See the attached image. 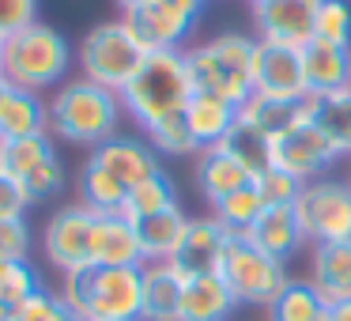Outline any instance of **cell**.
Instances as JSON below:
<instances>
[{"label": "cell", "mask_w": 351, "mask_h": 321, "mask_svg": "<svg viewBox=\"0 0 351 321\" xmlns=\"http://www.w3.org/2000/svg\"><path fill=\"white\" fill-rule=\"evenodd\" d=\"M193 95H197V87L189 76L185 49H159V54H147L140 72L129 80V87L121 91V106L147 132L167 117L185 114Z\"/></svg>", "instance_id": "6da1fadb"}, {"label": "cell", "mask_w": 351, "mask_h": 321, "mask_svg": "<svg viewBox=\"0 0 351 321\" xmlns=\"http://www.w3.org/2000/svg\"><path fill=\"white\" fill-rule=\"evenodd\" d=\"M121 95L106 91V87L91 84V80H69L53 91L49 99V132L61 136L64 144L76 147H99L117 136L121 125Z\"/></svg>", "instance_id": "7a4b0ae2"}, {"label": "cell", "mask_w": 351, "mask_h": 321, "mask_svg": "<svg viewBox=\"0 0 351 321\" xmlns=\"http://www.w3.org/2000/svg\"><path fill=\"white\" fill-rule=\"evenodd\" d=\"M61 298L87 321H140L144 313V265L87 268L64 276Z\"/></svg>", "instance_id": "3957f363"}, {"label": "cell", "mask_w": 351, "mask_h": 321, "mask_svg": "<svg viewBox=\"0 0 351 321\" xmlns=\"http://www.w3.org/2000/svg\"><path fill=\"white\" fill-rule=\"evenodd\" d=\"M69 69H72L69 38L61 31H53L49 23H42V19L0 42V76L12 87L42 95L49 87H61Z\"/></svg>", "instance_id": "277c9868"}, {"label": "cell", "mask_w": 351, "mask_h": 321, "mask_svg": "<svg viewBox=\"0 0 351 321\" xmlns=\"http://www.w3.org/2000/svg\"><path fill=\"white\" fill-rule=\"evenodd\" d=\"M253 46H257V38L227 31L185 49L193 87L200 95H215V99L242 106L253 95Z\"/></svg>", "instance_id": "5b68a950"}, {"label": "cell", "mask_w": 351, "mask_h": 321, "mask_svg": "<svg viewBox=\"0 0 351 321\" xmlns=\"http://www.w3.org/2000/svg\"><path fill=\"white\" fill-rule=\"evenodd\" d=\"M147 49L132 38L125 19H106V23L91 27L80 42V72L84 80L106 87V91L121 95L129 80L140 72Z\"/></svg>", "instance_id": "8992f818"}, {"label": "cell", "mask_w": 351, "mask_h": 321, "mask_svg": "<svg viewBox=\"0 0 351 321\" xmlns=\"http://www.w3.org/2000/svg\"><path fill=\"white\" fill-rule=\"evenodd\" d=\"M219 280L234 295V302L245 306H272V298L291 283L287 261H276L272 253L257 250L250 238H230L219 265Z\"/></svg>", "instance_id": "52a82bcc"}, {"label": "cell", "mask_w": 351, "mask_h": 321, "mask_svg": "<svg viewBox=\"0 0 351 321\" xmlns=\"http://www.w3.org/2000/svg\"><path fill=\"white\" fill-rule=\"evenodd\" d=\"M295 212L306 242H351V182H336V178L306 182L295 200Z\"/></svg>", "instance_id": "ba28073f"}, {"label": "cell", "mask_w": 351, "mask_h": 321, "mask_svg": "<svg viewBox=\"0 0 351 321\" xmlns=\"http://www.w3.org/2000/svg\"><path fill=\"white\" fill-rule=\"evenodd\" d=\"M91 238H95V212L87 204H64L46 219L42 230V250H46L49 265L61 276H76L95 268V253H91Z\"/></svg>", "instance_id": "9c48e42d"}, {"label": "cell", "mask_w": 351, "mask_h": 321, "mask_svg": "<svg viewBox=\"0 0 351 321\" xmlns=\"http://www.w3.org/2000/svg\"><path fill=\"white\" fill-rule=\"evenodd\" d=\"M200 8L204 0H147L140 8H129L121 19L147 54H159V49H182L193 23L200 19Z\"/></svg>", "instance_id": "30bf717a"}, {"label": "cell", "mask_w": 351, "mask_h": 321, "mask_svg": "<svg viewBox=\"0 0 351 321\" xmlns=\"http://www.w3.org/2000/svg\"><path fill=\"white\" fill-rule=\"evenodd\" d=\"M340 155L343 152L313 121H306V125H298V129H291L287 136L272 140V167L287 170V174L298 178L302 185L317 182Z\"/></svg>", "instance_id": "8fae6325"}, {"label": "cell", "mask_w": 351, "mask_h": 321, "mask_svg": "<svg viewBox=\"0 0 351 321\" xmlns=\"http://www.w3.org/2000/svg\"><path fill=\"white\" fill-rule=\"evenodd\" d=\"M253 91L268 95V99H302V95H310L302 49L257 38V46H253Z\"/></svg>", "instance_id": "7c38bea8"}, {"label": "cell", "mask_w": 351, "mask_h": 321, "mask_svg": "<svg viewBox=\"0 0 351 321\" xmlns=\"http://www.w3.org/2000/svg\"><path fill=\"white\" fill-rule=\"evenodd\" d=\"M317 8L321 0H268V4H253V23L265 42L306 49L317 31Z\"/></svg>", "instance_id": "4fadbf2b"}, {"label": "cell", "mask_w": 351, "mask_h": 321, "mask_svg": "<svg viewBox=\"0 0 351 321\" xmlns=\"http://www.w3.org/2000/svg\"><path fill=\"white\" fill-rule=\"evenodd\" d=\"M227 242H230V235L215 215L189 219V227H185V235H182V242H178L174 257H170V265H174L185 280H193V276H219Z\"/></svg>", "instance_id": "5bb4252c"}, {"label": "cell", "mask_w": 351, "mask_h": 321, "mask_svg": "<svg viewBox=\"0 0 351 321\" xmlns=\"http://www.w3.org/2000/svg\"><path fill=\"white\" fill-rule=\"evenodd\" d=\"M313 114H317V95H302V99H268V95L253 91L250 99L238 106V121L253 125V129L268 140L287 136L291 129L313 121Z\"/></svg>", "instance_id": "9a60e30c"}, {"label": "cell", "mask_w": 351, "mask_h": 321, "mask_svg": "<svg viewBox=\"0 0 351 321\" xmlns=\"http://www.w3.org/2000/svg\"><path fill=\"white\" fill-rule=\"evenodd\" d=\"M91 159L99 163V167H106L110 174L117 178L121 185H140L147 182V178L162 174V155L152 147V140H140V136H114L106 140V144H99L91 152Z\"/></svg>", "instance_id": "2e32d148"}, {"label": "cell", "mask_w": 351, "mask_h": 321, "mask_svg": "<svg viewBox=\"0 0 351 321\" xmlns=\"http://www.w3.org/2000/svg\"><path fill=\"white\" fill-rule=\"evenodd\" d=\"M95 268H121V265H144L140 238L129 215L121 212H95V238H91Z\"/></svg>", "instance_id": "e0dca14e"}, {"label": "cell", "mask_w": 351, "mask_h": 321, "mask_svg": "<svg viewBox=\"0 0 351 321\" xmlns=\"http://www.w3.org/2000/svg\"><path fill=\"white\" fill-rule=\"evenodd\" d=\"M245 238H250L257 250L272 253L276 261H291L298 250H302V242H306L295 204H268Z\"/></svg>", "instance_id": "ac0fdd59"}, {"label": "cell", "mask_w": 351, "mask_h": 321, "mask_svg": "<svg viewBox=\"0 0 351 321\" xmlns=\"http://www.w3.org/2000/svg\"><path fill=\"white\" fill-rule=\"evenodd\" d=\"M49 132V102L38 91H23V87H12L0 99V140L12 144V140L23 136H38Z\"/></svg>", "instance_id": "d6986e66"}, {"label": "cell", "mask_w": 351, "mask_h": 321, "mask_svg": "<svg viewBox=\"0 0 351 321\" xmlns=\"http://www.w3.org/2000/svg\"><path fill=\"white\" fill-rule=\"evenodd\" d=\"M310 287L325 298V306H336L343 298H351V242L313 246Z\"/></svg>", "instance_id": "ffe728a7"}, {"label": "cell", "mask_w": 351, "mask_h": 321, "mask_svg": "<svg viewBox=\"0 0 351 321\" xmlns=\"http://www.w3.org/2000/svg\"><path fill=\"white\" fill-rule=\"evenodd\" d=\"M302 69L310 95H332L351 87V49L348 46H328L313 38L302 49Z\"/></svg>", "instance_id": "44dd1931"}, {"label": "cell", "mask_w": 351, "mask_h": 321, "mask_svg": "<svg viewBox=\"0 0 351 321\" xmlns=\"http://www.w3.org/2000/svg\"><path fill=\"white\" fill-rule=\"evenodd\" d=\"M182 291H185V276L170 261H147L144 265V313H140V321H178Z\"/></svg>", "instance_id": "7402d4cb"}, {"label": "cell", "mask_w": 351, "mask_h": 321, "mask_svg": "<svg viewBox=\"0 0 351 321\" xmlns=\"http://www.w3.org/2000/svg\"><path fill=\"white\" fill-rule=\"evenodd\" d=\"M185 121H189V132L197 136L200 152H208V147H219L227 140V132L238 125V106L227 99L197 91L185 106Z\"/></svg>", "instance_id": "603a6c76"}, {"label": "cell", "mask_w": 351, "mask_h": 321, "mask_svg": "<svg viewBox=\"0 0 351 321\" xmlns=\"http://www.w3.org/2000/svg\"><path fill=\"white\" fill-rule=\"evenodd\" d=\"M234 306V295L219 276H193V280H185L178 321H230Z\"/></svg>", "instance_id": "cb8c5ba5"}, {"label": "cell", "mask_w": 351, "mask_h": 321, "mask_svg": "<svg viewBox=\"0 0 351 321\" xmlns=\"http://www.w3.org/2000/svg\"><path fill=\"white\" fill-rule=\"evenodd\" d=\"M250 182H253V174L230 152H223V147H208V152H200L197 185H200V193L208 197V204H219L223 197L245 189Z\"/></svg>", "instance_id": "d4e9b609"}, {"label": "cell", "mask_w": 351, "mask_h": 321, "mask_svg": "<svg viewBox=\"0 0 351 321\" xmlns=\"http://www.w3.org/2000/svg\"><path fill=\"white\" fill-rule=\"evenodd\" d=\"M136 238H140V253H144V265L147 261H170L182 242L185 227H189V215L182 208H170V212L159 215H147V219H136Z\"/></svg>", "instance_id": "484cf974"}, {"label": "cell", "mask_w": 351, "mask_h": 321, "mask_svg": "<svg viewBox=\"0 0 351 321\" xmlns=\"http://www.w3.org/2000/svg\"><path fill=\"white\" fill-rule=\"evenodd\" d=\"M125 200H129V185H121L106 167L87 159L80 170V204H87L91 212H125Z\"/></svg>", "instance_id": "4316f807"}, {"label": "cell", "mask_w": 351, "mask_h": 321, "mask_svg": "<svg viewBox=\"0 0 351 321\" xmlns=\"http://www.w3.org/2000/svg\"><path fill=\"white\" fill-rule=\"evenodd\" d=\"M325 313L328 306L310 287V280H291L268 306V321H325Z\"/></svg>", "instance_id": "83f0119b"}, {"label": "cell", "mask_w": 351, "mask_h": 321, "mask_svg": "<svg viewBox=\"0 0 351 321\" xmlns=\"http://www.w3.org/2000/svg\"><path fill=\"white\" fill-rule=\"evenodd\" d=\"M265 200H261V193H257V185H245V189H238V193H230V197H223L219 204H212V215L227 227V235L230 238H245L253 230V223L261 219V212H265Z\"/></svg>", "instance_id": "f1b7e54d"}, {"label": "cell", "mask_w": 351, "mask_h": 321, "mask_svg": "<svg viewBox=\"0 0 351 321\" xmlns=\"http://www.w3.org/2000/svg\"><path fill=\"white\" fill-rule=\"evenodd\" d=\"M170 208H178V189H174V182L167 178V170H162V174H155V178H147V182L132 185L121 215H129V219L136 223V219H147V215L170 212Z\"/></svg>", "instance_id": "f546056e"}, {"label": "cell", "mask_w": 351, "mask_h": 321, "mask_svg": "<svg viewBox=\"0 0 351 321\" xmlns=\"http://www.w3.org/2000/svg\"><path fill=\"white\" fill-rule=\"evenodd\" d=\"M313 125H317L343 155H351V87L348 91H332V95H317Z\"/></svg>", "instance_id": "4dcf8cb0"}, {"label": "cell", "mask_w": 351, "mask_h": 321, "mask_svg": "<svg viewBox=\"0 0 351 321\" xmlns=\"http://www.w3.org/2000/svg\"><path fill=\"white\" fill-rule=\"evenodd\" d=\"M223 152H230L238 163H242L245 170H250L253 178L257 174H265L268 167H272V140L268 136H261L253 125H245V121H238L234 129L227 132V140H223Z\"/></svg>", "instance_id": "1f68e13d"}, {"label": "cell", "mask_w": 351, "mask_h": 321, "mask_svg": "<svg viewBox=\"0 0 351 321\" xmlns=\"http://www.w3.org/2000/svg\"><path fill=\"white\" fill-rule=\"evenodd\" d=\"M49 159H57V147H53V140H49V132L4 144V174L16 178V182H23L31 170H38L42 163H49Z\"/></svg>", "instance_id": "d6a6232c"}, {"label": "cell", "mask_w": 351, "mask_h": 321, "mask_svg": "<svg viewBox=\"0 0 351 321\" xmlns=\"http://www.w3.org/2000/svg\"><path fill=\"white\" fill-rule=\"evenodd\" d=\"M147 140H152V147L159 155H200V144H197V136L189 132L185 114L152 125V129H147Z\"/></svg>", "instance_id": "836d02e7"}, {"label": "cell", "mask_w": 351, "mask_h": 321, "mask_svg": "<svg viewBox=\"0 0 351 321\" xmlns=\"http://www.w3.org/2000/svg\"><path fill=\"white\" fill-rule=\"evenodd\" d=\"M313 38L328 42V46H348L351 49V4L348 0H321Z\"/></svg>", "instance_id": "e575fe53"}, {"label": "cell", "mask_w": 351, "mask_h": 321, "mask_svg": "<svg viewBox=\"0 0 351 321\" xmlns=\"http://www.w3.org/2000/svg\"><path fill=\"white\" fill-rule=\"evenodd\" d=\"M38 291H42L38 268H34L31 261H12L4 280H0V302L8 306V310H16L19 302H27V298L38 295Z\"/></svg>", "instance_id": "d590c367"}, {"label": "cell", "mask_w": 351, "mask_h": 321, "mask_svg": "<svg viewBox=\"0 0 351 321\" xmlns=\"http://www.w3.org/2000/svg\"><path fill=\"white\" fill-rule=\"evenodd\" d=\"M253 185H257V193H261L265 204H295L298 193H302V182L291 178L287 170H280V167H268L265 174H257Z\"/></svg>", "instance_id": "8d00e7d4"}, {"label": "cell", "mask_w": 351, "mask_h": 321, "mask_svg": "<svg viewBox=\"0 0 351 321\" xmlns=\"http://www.w3.org/2000/svg\"><path fill=\"white\" fill-rule=\"evenodd\" d=\"M64 318H69V306H64V298L42 287L38 295H31L27 302H19L16 310H12L8 321H64Z\"/></svg>", "instance_id": "74e56055"}, {"label": "cell", "mask_w": 351, "mask_h": 321, "mask_svg": "<svg viewBox=\"0 0 351 321\" xmlns=\"http://www.w3.org/2000/svg\"><path fill=\"white\" fill-rule=\"evenodd\" d=\"M27 189V197H31V204H42V200H49V197H57V193L64 189V167H61V159H49V163H42L38 170H31V174L19 182Z\"/></svg>", "instance_id": "f35d334b"}, {"label": "cell", "mask_w": 351, "mask_h": 321, "mask_svg": "<svg viewBox=\"0 0 351 321\" xmlns=\"http://www.w3.org/2000/svg\"><path fill=\"white\" fill-rule=\"evenodd\" d=\"M38 23V0H0V42Z\"/></svg>", "instance_id": "ab89813d"}, {"label": "cell", "mask_w": 351, "mask_h": 321, "mask_svg": "<svg viewBox=\"0 0 351 321\" xmlns=\"http://www.w3.org/2000/svg\"><path fill=\"white\" fill-rule=\"evenodd\" d=\"M0 257L8 261H27L31 257V227L27 219H0Z\"/></svg>", "instance_id": "60d3db41"}, {"label": "cell", "mask_w": 351, "mask_h": 321, "mask_svg": "<svg viewBox=\"0 0 351 321\" xmlns=\"http://www.w3.org/2000/svg\"><path fill=\"white\" fill-rule=\"evenodd\" d=\"M27 208H31V197H27V189L16 182V178L0 174V219H19Z\"/></svg>", "instance_id": "b9f144b4"}, {"label": "cell", "mask_w": 351, "mask_h": 321, "mask_svg": "<svg viewBox=\"0 0 351 321\" xmlns=\"http://www.w3.org/2000/svg\"><path fill=\"white\" fill-rule=\"evenodd\" d=\"M325 321H351V298H343V302H336V306H328V313H325Z\"/></svg>", "instance_id": "7bdbcfd3"}, {"label": "cell", "mask_w": 351, "mask_h": 321, "mask_svg": "<svg viewBox=\"0 0 351 321\" xmlns=\"http://www.w3.org/2000/svg\"><path fill=\"white\" fill-rule=\"evenodd\" d=\"M121 4V12H129V8H140V4H147V0H117Z\"/></svg>", "instance_id": "ee69618b"}, {"label": "cell", "mask_w": 351, "mask_h": 321, "mask_svg": "<svg viewBox=\"0 0 351 321\" xmlns=\"http://www.w3.org/2000/svg\"><path fill=\"white\" fill-rule=\"evenodd\" d=\"M8 265H12L8 257H0V280H4V272H8Z\"/></svg>", "instance_id": "f6af8a7d"}, {"label": "cell", "mask_w": 351, "mask_h": 321, "mask_svg": "<svg viewBox=\"0 0 351 321\" xmlns=\"http://www.w3.org/2000/svg\"><path fill=\"white\" fill-rule=\"evenodd\" d=\"M8 318H12V310H8L4 302H0V321H8Z\"/></svg>", "instance_id": "bcb514c9"}, {"label": "cell", "mask_w": 351, "mask_h": 321, "mask_svg": "<svg viewBox=\"0 0 351 321\" xmlns=\"http://www.w3.org/2000/svg\"><path fill=\"white\" fill-rule=\"evenodd\" d=\"M4 91H8V80L0 76V99H4Z\"/></svg>", "instance_id": "7dc6e473"}, {"label": "cell", "mask_w": 351, "mask_h": 321, "mask_svg": "<svg viewBox=\"0 0 351 321\" xmlns=\"http://www.w3.org/2000/svg\"><path fill=\"white\" fill-rule=\"evenodd\" d=\"M0 174H4V140H0Z\"/></svg>", "instance_id": "c3c4849f"}, {"label": "cell", "mask_w": 351, "mask_h": 321, "mask_svg": "<svg viewBox=\"0 0 351 321\" xmlns=\"http://www.w3.org/2000/svg\"><path fill=\"white\" fill-rule=\"evenodd\" d=\"M250 4H268V0H250Z\"/></svg>", "instance_id": "681fc988"}]
</instances>
